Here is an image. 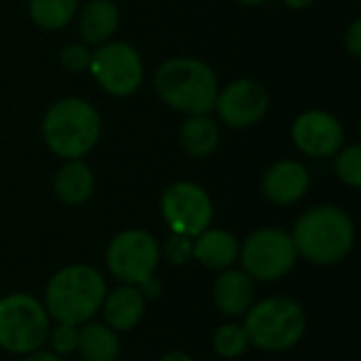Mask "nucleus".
Segmentation results:
<instances>
[{
    "label": "nucleus",
    "mask_w": 361,
    "mask_h": 361,
    "mask_svg": "<svg viewBox=\"0 0 361 361\" xmlns=\"http://www.w3.org/2000/svg\"><path fill=\"white\" fill-rule=\"evenodd\" d=\"M298 258L313 267L341 264L355 245V224L351 216L330 203L307 209L292 228Z\"/></svg>",
    "instance_id": "1"
},
{
    "label": "nucleus",
    "mask_w": 361,
    "mask_h": 361,
    "mask_svg": "<svg viewBox=\"0 0 361 361\" xmlns=\"http://www.w3.org/2000/svg\"><path fill=\"white\" fill-rule=\"evenodd\" d=\"M106 292V279L97 269L68 264L47 281L42 305L53 324L82 326L99 313Z\"/></svg>",
    "instance_id": "2"
},
{
    "label": "nucleus",
    "mask_w": 361,
    "mask_h": 361,
    "mask_svg": "<svg viewBox=\"0 0 361 361\" xmlns=\"http://www.w3.org/2000/svg\"><path fill=\"white\" fill-rule=\"evenodd\" d=\"M309 319L305 307L292 296H267L250 307L243 315V328L250 347L267 353H283L294 349L307 332Z\"/></svg>",
    "instance_id": "3"
},
{
    "label": "nucleus",
    "mask_w": 361,
    "mask_h": 361,
    "mask_svg": "<svg viewBox=\"0 0 361 361\" xmlns=\"http://www.w3.org/2000/svg\"><path fill=\"white\" fill-rule=\"evenodd\" d=\"M159 97L182 114H209L218 95L216 72L201 59L173 57L167 59L154 74Z\"/></svg>",
    "instance_id": "4"
},
{
    "label": "nucleus",
    "mask_w": 361,
    "mask_h": 361,
    "mask_svg": "<svg viewBox=\"0 0 361 361\" xmlns=\"http://www.w3.org/2000/svg\"><path fill=\"white\" fill-rule=\"evenodd\" d=\"M102 135L99 112L82 97L55 102L42 118V137L49 150L66 161L87 157Z\"/></svg>",
    "instance_id": "5"
},
{
    "label": "nucleus",
    "mask_w": 361,
    "mask_h": 361,
    "mask_svg": "<svg viewBox=\"0 0 361 361\" xmlns=\"http://www.w3.org/2000/svg\"><path fill=\"white\" fill-rule=\"evenodd\" d=\"M51 317L40 298L15 292L0 298V349L13 355H25L44 347Z\"/></svg>",
    "instance_id": "6"
},
{
    "label": "nucleus",
    "mask_w": 361,
    "mask_h": 361,
    "mask_svg": "<svg viewBox=\"0 0 361 361\" xmlns=\"http://www.w3.org/2000/svg\"><path fill=\"white\" fill-rule=\"evenodd\" d=\"M298 262L292 235L277 226L256 228L239 245L241 269L258 283H273L288 277Z\"/></svg>",
    "instance_id": "7"
},
{
    "label": "nucleus",
    "mask_w": 361,
    "mask_h": 361,
    "mask_svg": "<svg viewBox=\"0 0 361 361\" xmlns=\"http://www.w3.org/2000/svg\"><path fill=\"white\" fill-rule=\"evenodd\" d=\"M161 245L144 228H127L112 237L106 247L108 273L118 283L140 286L157 273L161 262Z\"/></svg>",
    "instance_id": "8"
},
{
    "label": "nucleus",
    "mask_w": 361,
    "mask_h": 361,
    "mask_svg": "<svg viewBox=\"0 0 361 361\" xmlns=\"http://www.w3.org/2000/svg\"><path fill=\"white\" fill-rule=\"evenodd\" d=\"M89 72L106 93L127 97L135 93L144 80V61L131 44L108 40L91 51Z\"/></svg>",
    "instance_id": "9"
},
{
    "label": "nucleus",
    "mask_w": 361,
    "mask_h": 361,
    "mask_svg": "<svg viewBox=\"0 0 361 361\" xmlns=\"http://www.w3.org/2000/svg\"><path fill=\"white\" fill-rule=\"evenodd\" d=\"M161 214L173 235L195 239L212 226L214 203L203 186L195 182H176L161 197Z\"/></svg>",
    "instance_id": "10"
},
{
    "label": "nucleus",
    "mask_w": 361,
    "mask_h": 361,
    "mask_svg": "<svg viewBox=\"0 0 361 361\" xmlns=\"http://www.w3.org/2000/svg\"><path fill=\"white\" fill-rule=\"evenodd\" d=\"M271 97L264 85L254 78H239L218 91L214 110L228 127L243 129L260 123L269 110Z\"/></svg>",
    "instance_id": "11"
},
{
    "label": "nucleus",
    "mask_w": 361,
    "mask_h": 361,
    "mask_svg": "<svg viewBox=\"0 0 361 361\" xmlns=\"http://www.w3.org/2000/svg\"><path fill=\"white\" fill-rule=\"evenodd\" d=\"M294 146L311 159H330L345 146L341 121L326 110H307L292 125Z\"/></svg>",
    "instance_id": "12"
},
{
    "label": "nucleus",
    "mask_w": 361,
    "mask_h": 361,
    "mask_svg": "<svg viewBox=\"0 0 361 361\" xmlns=\"http://www.w3.org/2000/svg\"><path fill=\"white\" fill-rule=\"evenodd\" d=\"M262 192L275 205H294L298 203L311 186L309 169L294 159H283L273 163L262 176Z\"/></svg>",
    "instance_id": "13"
},
{
    "label": "nucleus",
    "mask_w": 361,
    "mask_h": 361,
    "mask_svg": "<svg viewBox=\"0 0 361 361\" xmlns=\"http://www.w3.org/2000/svg\"><path fill=\"white\" fill-rule=\"evenodd\" d=\"M212 298L220 315L228 319L243 317L256 302V281L243 269L220 271L212 286Z\"/></svg>",
    "instance_id": "14"
},
{
    "label": "nucleus",
    "mask_w": 361,
    "mask_h": 361,
    "mask_svg": "<svg viewBox=\"0 0 361 361\" xmlns=\"http://www.w3.org/2000/svg\"><path fill=\"white\" fill-rule=\"evenodd\" d=\"M239 239L226 228H205L192 239V258L209 271H226L239 262Z\"/></svg>",
    "instance_id": "15"
},
{
    "label": "nucleus",
    "mask_w": 361,
    "mask_h": 361,
    "mask_svg": "<svg viewBox=\"0 0 361 361\" xmlns=\"http://www.w3.org/2000/svg\"><path fill=\"white\" fill-rule=\"evenodd\" d=\"M144 311H146V300L142 292L137 290V286H129V283H118L114 290H108L99 309L104 324L116 332L133 330L142 322Z\"/></svg>",
    "instance_id": "16"
},
{
    "label": "nucleus",
    "mask_w": 361,
    "mask_h": 361,
    "mask_svg": "<svg viewBox=\"0 0 361 361\" xmlns=\"http://www.w3.org/2000/svg\"><path fill=\"white\" fill-rule=\"evenodd\" d=\"M53 190L61 203L82 205L95 190V176L82 159H70L57 169L53 178Z\"/></svg>",
    "instance_id": "17"
},
{
    "label": "nucleus",
    "mask_w": 361,
    "mask_h": 361,
    "mask_svg": "<svg viewBox=\"0 0 361 361\" xmlns=\"http://www.w3.org/2000/svg\"><path fill=\"white\" fill-rule=\"evenodd\" d=\"M118 6L112 0H91L78 19V32L85 44L99 47L118 30Z\"/></svg>",
    "instance_id": "18"
},
{
    "label": "nucleus",
    "mask_w": 361,
    "mask_h": 361,
    "mask_svg": "<svg viewBox=\"0 0 361 361\" xmlns=\"http://www.w3.org/2000/svg\"><path fill=\"white\" fill-rule=\"evenodd\" d=\"M76 353L82 361H116L121 355L118 332L99 322H87L78 326Z\"/></svg>",
    "instance_id": "19"
},
{
    "label": "nucleus",
    "mask_w": 361,
    "mask_h": 361,
    "mask_svg": "<svg viewBox=\"0 0 361 361\" xmlns=\"http://www.w3.org/2000/svg\"><path fill=\"white\" fill-rule=\"evenodd\" d=\"M180 144L190 157H209L220 144V129L209 114H192L180 127Z\"/></svg>",
    "instance_id": "20"
},
{
    "label": "nucleus",
    "mask_w": 361,
    "mask_h": 361,
    "mask_svg": "<svg viewBox=\"0 0 361 361\" xmlns=\"http://www.w3.org/2000/svg\"><path fill=\"white\" fill-rule=\"evenodd\" d=\"M30 17L42 30L66 27L78 8V0H30Z\"/></svg>",
    "instance_id": "21"
},
{
    "label": "nucleus",
    "mask_w": 361,
    "mask_h": 361,
    "mask_svg": "<svg viewBox=\"0 0 361 361\" xmlns=\"http://www.w3.org/2000/svg\"><path fill=\"white\" fill-rule=\"evenodd\" d=\"M212 347H214L216 355H220L224 360L241 357L250 349V338H247L243 324H235V322L222 324L212 336Z\"/></svg>",
    "instance_id": "22"
},
{
    "label": "nucleus",
    "mask_w": 361,
    "mask_h": 361,
    "mask_svg": "<svg viewBox=\"0 0 361 361\" xmlns=\"http://www.w3.org/2000/svg\"><path fill=\"white\" fill-rule=\"evenodd\" d=\"M334 173L336 178L351 188H360L361 186V146L360 144H351V146H343L336 154H334Z\"/></svg>",
    "instance_id": "23"
},
{
    "label": "nucleus",
    "mask_w": 361,
    "mask_h": 361,
    "mask_svg": "<svg viewBox=\"0 0 361 361\" xmlns=\"http://www.w3.org/2000/svg\"><path fill=\"white\" fill-rule=\"evenodd\" d=\"M47 343L51 345V351L57 353L59 357L76 353V345H78V326H70V324H51Z\"/></svg>",
    "instance_id": "24"
},
{
    "label": "nucleus",
    "mask_w": 361,
    "mask_h": 361,
    "mask_svg": "<svg viewBox=\"0 0 361 361\" xmlns=\"http://www.w3.org/2000/svg\"><path fill=\"white\" fill-rule=\"evenodd\" d=\"M89 61H91V51H89V44H85V42H70L59 53L61 68L66 72H72V74L87 72Z\"/></svg>",
    "instance_id": "25"
},
{
    "label": "nucleus",
    "mask_w": 361,
    "mask_h": 361,
    "mask_svg": "<svg viewBox=\"0 0 361 361\" xmlns=\"http://www.w3.org/2000/svg\"><path fill=\"white\" fill-rule=\"evenodd\" d=\"M161 256H165L176 267H184L186 262L192 260V239L171 233V237L161 247Z\"/></svg>",
    "instance_id": "26"
},
{
    "label": "nucleus",
    "mask_w": 361,
    "mask_h": 361,
    "mask_svg": "<svg viewBox=\"0 0 361 361\" xmlns=\"http://www.w3.org/2000/svg\"><path fill=\"white\" fill-rule=\"evenodd\" d=\"M345 49L351 53V57H355V59H360L361 57V21L360 19H355V21L349 25V30H347V34H345Z\"/></svg>",
    "instance_id": "27"
},
{
    "label": "nucleus",
    "mask_w": 361,
    "mask_h": 361,
    "mask_svg": "<svg viewBox=\"0 0 361 361\" xmlns=\"http://www.w3.org/2000/svg\"><path fill=\"white\" fill-rule=\"evenodd\" d=\"M137 290L142 292V296H144V300L148 302V300H157V298H161V294H163V281L157 277V273L154 275H150L148 279H144L140 286H137Z\"/></svg>",
    "instance_id": "28"
},
{
    "label": "nucleus",
    "mask_w": 361,
    "mask_h": 361,
    "mask_svg": "<svg viewBox=\"0 0 361 361\" xmlns=\"http://www.w3.org/2000/svg\"><path fill=\"white\" fill-rule=\"evenodd\" d=\"M21 361H61V357L57 353H53L51 349H36V351H30L25 355H21Z\"/></svg>",
    "instance_id": "29"
},
{
    "label": "nucleus",
    "mask_w": 361,
    "mask_h": 361,
    "mask_svg": "<svg viewBox=\"0 0 361 361\" xmlns=\"http://www.w3.org/2000/svg\"><path fill=\"white\" fill-rule=\"evenodd\" d=\"M159 361H195V357L190 355V353H186V351H180V349H176V351H169V353H165L163 357Z\"/></svg>",
    "instance_id": "30"
},
{
    "label": "nucleus",
    "mask_w": 361,
    "mask_h": 361,
    "mask_svg": "<svg viewBox=\"0 0 361 361\" xmlns=\"http://www.w3.org/2000/svg\"><path fill=\"white\" fill-rule=\"evenodd\" d=\"M313 2H315V0H283V4L290 6V8H294V11H305V8H309Z\"/></svg>",
    "instance_id": "31"
},
{
    "label": "nucleus",
    "mask_w": 361,
    "mask_h": 361,
    "mask_svg": "<svg viewBox=\"0 0 361 361\" xmlns=\"http://www.w3.org/2000/svg\"><path fill=\"white\" fill-rule=\"evenodd\" d=\"M239 2H243V4H252V6H256V4H264V2H269V0H239Z\"/></svg>",
    "instance_id": "32"
}]
</instances>
